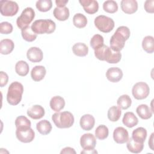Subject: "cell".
Segmentation results:
<instances>
[{
    "label": "cell",
    "mask_w": 154,
    "mask_h": 154,
    "mask_svg": "<svg viewBox=\"0 0 154 154\" xmlns=\"http://www.w3.org/2000/svg\"><path fill=\"white\" fill-rule=\"evenodd\" d=\"M130 35V29L127 26L118 27L110 38V48L114 51L120 52L124 48L125 42L129 38Z\"/></svg>",
    "instance_id": "1"
},
{
    "label": "cell",
    "mask_w": 154,
    "mask_h": 154,
    "mask_svg": "<svg viewBox=\"0 0 154 154\" xmlns=\"http://www.w3.org/2000/svg\"><path fill=\"white\" fill-rule=\"evenodd\" d=\"M23 93V85L17 81L12 82L8 88L7 94V100L11 105H17L19 104L22 97Z\"/></svg>",
    "instance_id": "2"
},
{
    "label": "cell",
    "mask_w": 154,
    "mask_h": 154,
    "mask_svg": "<svg viewBox=\"0 0 154 154\" xmlns=\"http://www.w3.org/2000/svg\"><path fill=\"white\" fill-rule=\"evenodd\" d=\"M52 120L55 125L60 129L70 128L74 123V117L69 111L57 112L52 116Z\"/></svg>",
    "instance_id": "3"
},
{
    "label": "cell",
    "mask_w": 154,
    "mask_h": 154,
    "mask_svg": "<svg viewBox=\"0 0 154 154\" xmlns=\"http://www.w3.org/2000/svg\"><path fill=\"white\" fill-rule=\"evenodd\" d=\"M31 28L36 34H51L55 30L56 25L51 19H38L32 23Z\"/></svg>",
    "instance_id": "4"
},
{
    "label": "cell",
    "mask_w": 154,
    "mask_h": 154,
    "mask_svg": "<svg viewBox=\"0 0 154 154\" xmlns=\"http://www.w3.org/2000/svg\"><path fill=\"white\" fill-rule=\"evenodd\" d=\"M95 26L101 32L108 33L111 31L115 25L114 21L111 17L104 15L97 16L94 21Z\"/></svg>",
    "instance_id": "5"
},
{
    "label": "cell",
    "mask_w": 154,
    "mask_h": 154,
    "mask_svg": "<svg viewBox=\"0 0 154 154\" xmlns=\"http://www.w3.org/2000/svg\"><path fill=\"white\" fill-rule=\"evenodd\" d=\"M35 17V11L31 7H27L23 10L20 16L16 20V24L21 30L27 26L32 21Z\"/></svg>",
    "instance_id": "6"
},
{
    "label": "cell",
    "mask_w": 154,
    "mask_h": 154,
    "mask_svg": "<svg viewBox=\"0 0 154 154\" xmlns=\"http://www.w3.org/2000/svg\"><path fill=\"white\" fill-rule=\"evenodd\" d=\"M1 14L4 16H13L19 11L18 4L12 1L2 0L0 1Z\"/></svg>",
    "instance_id": "7"
},
{
    "label": "cell",
    "mask_w": 154,
    "mask_h": 154,
    "mask_svg": "<svg viewBox=\"0 0 154 154\" xmlns=\"http://www.w3.org/2000/svg\"><path fill=\"white\" fill-rule=\"evenodd\" d=\"M150 88L144 82H138L132 87V93L134 97L137 100L146 99L149 94Z\"/></svg>",
    "instance_id": "8"
},
{
    "label": "cell",
    "mask_w": 154,
    "mask_h": 154,
    "mask_svg": "<svg viewBox=\"0 0 154 154\" xmlns=\"http://www.w3.org/2000/svg\"><path fill=\"white\" fill-rule=\"evenodd\" d=\"M16 135L17 138L21 142L28 143L31 142L35 137V132L34 130L29 128L16 129Z\"/></svg>",
    "instance_id": "9"
},
{
    "label": "cell",
    "mask_w": 154,
    "mask_h": 154,
    "mask_svg": "<svg viewBox=\"0 0 154 154\" xmlns=\"http://www.w3.org/2000/svg\"><path fill=\"white\" fill-rule=\"evenodd\" d=\"M80 144L85 150H94L96 144V139L92 134H84L80 138Z\"/></svg>",
    "instance_id": "10"
},
{
    "label": "cell",
    "mask_w": 154,
    "mask_h": 154,
    "mask_svg": "<svg viewBox=\"0 0 154 154\" xmlns=\"http://www.w3.org/2000/svg\"><path fill=\"white\" fill-rule=\"evenodd\" d=\"M114 140L118 144H123L129 140L128 131L123 127H117L113 132Z\"/></svg>",
    "instance_id": "11"
},
{
    "label": "cell",
    "mask_w": 154,
    "mask_h": 154,
    "mask_svg": "<svg viewBox=\"0 0 154 154\" xmlns=\"http://www.w3.org/2000/svg\"><path fill=\"white\" fill-rule=\"evenodd\" d=\"M27 58L32 63L40 62L43 58L42 51L37 47L30 48L26 52Z\"/></svg>",
    "instance_id": "12"
},
{
    "label": "cell",
    "mask_w": 154,
    "mask_h": 154,
    "mask_svg": "<svg viewBox=\"0 0 154 154\" xmlns=\"http://www.w3.org/2000/svg\"><path fill=\"white\" fill-rule=\"evenodd\" d=\"M107 79L112 82H117L120 81L123 77V72L119 67H111L106 72Z\"/></svg>",
    "instance_id": "13"
},
{
    "label": "cell",
    "mask_w": 154,
    "mask_h": 154,
    "mask_svg": "<svg viewBox=\"0 0 154 154\" xmlns=\"http://www.w3.org/2000/svg\"><path fill=\"white\" fill-rule=\"evenodd\" d=\"M81 5L83 7L84 11L90 14L96 13L99 9V4L94 0H79Z\"/></svg>",
    "instance_id": "14"
},
{
    "label": "cell",
    "mask_w": 154,
    "mask_h": 154,
    "mask_svg": "<svg viewBox=\"0 0 154 154\" xmlns=\"http://www.w3.org/2000/svg\"><path fill=\"white\" fill-rule=\"evenodd\" d=\"M121 9L126 14H133L138 10V3L135 0H122Z\"/></svg>",
    "instance_id": "15"
},
{
    "label": "cell",
    "mask_w": 154,
    "mask_h": 154,
    "mask_svg": "<svg viewBox=\"0 0 154 154\" xmlns=\"http://www.w3.org/2000/svg\"><path fill=\"white\" fill-rule=\"evenodd\" d=\"M94 124L95 119L91 114H84L80 119V126L84 131H90L93 128Z\"/></svg>",
    "instance_id": "16"
},
{
    "label": "cell",
    "mask_w": 154,
    "mask_h": 154,
    "mask_svg": "<svg viewBox=\"0 0 154 154\" xmlns=\"http://www.w3.org/2000/svg\"><path fill=\"white\" fill-rule=\"evenodd\" d=\"M45 109L39 105H35L27 110L28 116L32 119L37 120L42 118L45 115Z\"/></svg>",
    "instance_id": "17"
},
{
    "label": "cell",
    "mask_w": 154,
    "mask_h": 154,
    "mask_svg": "<svg viewBox=\"0 0 154 154\" xmlns=\"http://www.w3.org/2000/svg\"><path fill=\"white\" fill-rule=\"evenodd\" d=\"M46 73V69L43 66L34 67L31 72V77L34 81L38 82L42 80Z\"/></svg>",
    "instance_id": "18"
},
{
    "label": "cell",
    "mask_w": 154,
    "mask_h": 154,
    "mask_svg": "<svg viewBox=\"0 0 154 154\" xmlns=\"http://www.w3.org/2000/svg\"><path fill=\"white\" fill-rule=\"evenodd\" d=\"M49 105L53 111L55 112H60L65 106V100L62 97L60 96H55L51 98Z\"/></svg>",
    "instance_id": "19"
},
{
    "label": "cell",
    "mask_w": 154,
    "mask_h": 154,
    "mask_svg": "<svg viewBox=\"0 0 154 154\" xmlns=\"http://www.w3.org/2000/svg\"><path fill=\"white\" fill-rule=\"evenodd\" d=\"M14 42L8 38L3 39L0 42V52L2 55L10 54L14 49Z\"/></svg>",
    "instance_id": "20"
},
{
    "label": "cell",
    "mask_w": 154,
    "mask_h": 154,
    "mask_svg": "<svg viewBox=\"0 0 154 154\" xmlns=\"http://www.w3.org/2000/svg\"><path fill=\"white\" fill-rule=\"evenodd\" d=\"M123 123L128 128H131L138 123V119L132 112H126L122 119Z\"/></svg>",
    "instance_id": "21"
},
{
    "label": "cell",
    "mask_w": 154,
    "mask_h": 154,
    "mask_svg": "<svg viewBox=\"0 0 154 154\" xmlns=\"http://www.w3.org/2000/svg\"><path fill=\"white\" fill-rule=\"evenodd\" d=\"M136 112L139 117L143 120H147L152 116L153 112L146 104H141L137 106Z\"/></svg>",
    "instance_id": "22"
},
{
    "label": "cell",
    "mask_w": 154,
    "mask_h": 154,
    "mask_svg": "<svg viewBox=\"0 0 154 154\" xmlns=\"http://www.w3.org/2000/svg\"><path fill=\"white\" fill-rule=\"evenodd\" d=\"M147 137V131L143 127H139L134 129L132 134V138L138 143H144Z\"/></svg>",
    "instance_id": "23"
},
{
    "label": "cell",
    "mask_w": 154,
    "mask_h": 154,
    "mask_svg": "<svg viewBox=\"0 0 154 154\" xmlns=\"http://www.w3.org/2000/svg\"><path fill=\"white\" fill-rule=\"evenodd\" d=\"M54 17L60 21H65L69 17V10L67 7H56L53 11Z\"/></svg>",
    "instance_id": "24"
},
{
    "label": "cell",
    "mask_w": 154,
    "mask_h": 154,
    "mask_svg": "<svg viewBox=\"0 0 154 154\" xmlns=\"http://www.w3.org/2000/svg\"><path fill=\"white\" fill-rule=\"evenodd\" d=\"M126 147L128 150L134 153H140L144 148V143H138L134 141L132 137L129 138L127 141Z\"/></svg>",
    "instance_id": "25"
},
{
    "label": "cell",
    "mask_w": 154,
    "mask_h": 154,
    "mask_svg": "<svg viewBox=\"0 0 154 154\" xmlns=\"http://www.w3.org/2000/svg\"><path fill=\"white\" fill-rule=\"evenodd\" d=\"M36 128L40 134L46 135L51 132L52 128L51 123L48 120H43L37 123Z\"/></svg>",
    "instance_id": "26"
},
{
    "label": "cell",
    "mask_w": 154,
    "mask_h": 154,
    "mask_svg": "<svg viewBox=\"0 0 154 154\" xmlns=\"http://www.w3.org/2000/svg\"><path fill=\"white\" fill-rule=\"evenodd\" d=\"M73 54L78 57H85L88 54V48L83 43H76L72 47Z\"/></svg>",
    "instance_id": "27"
},
{
    "label": "cell",
    "mask_w": 154,
    "mask_h": 154,
    "mask_svg": "<svg viewBox=\"0 0 154 154\" xmlns=\"http://www.w3.org/2000/svg\"><path fill=\"white\" fill-rule=\"evenodd\" d=\"M29 67L28 63L23 60L19 61L15 65V71L17 75L21 76H25L28 75Z\"/></svg>",
    "instance_id": "28"
},
{
    "label": "cell",
    "mask_w": 154,
    "mask_h": 154,
    "mask_svg": "<svg viewBox=\"0 0 154 154\" xmlns=\"http://www.w3.org/2000/svg\"><path fill=\"white\" fill-rule=\"evenodd\" d=\"M142 47L147 53L152 54L154 52V39L151 35L146 36L142 42Z\"/></svg>",
    "instance_id": "29"
},
{
    "label": "cell",
    "mask_w": 154,
    "mask_h": 154,
    "mask_svg": "<svg viewBox=\"0 0 154 154\" xmlns=\"http://www.w3.org/2000/svg\"><path fill=\"white\" fill-rule=\"evenodd\" d=\"M122 114L121 109L119 106H112L108 111V118L111 122H117L120 119Z\"/></svg>",
    "instance_id": "30"
},
{
    "label": "cell",
    "mask_w": 154,
    "mask_h": 154,
    "mask_svg": "<svg viewBox=\"0 0 154 154\" xmlns=\"http://www.w3.org/2000/svg\"><path fill=\"white\" fill-rule=\"evenodd\" d=\"M73 23L78 28H84L87 24V17L81 13H76L73 17Z\"/></svg>",
    "instance_id": "31"
},
{
    "label": "cell",
    "mask_w": 154,
    "mask_h": 154,
    "mask_svg": "<svg viewBox=\"0 0 154 154\" xmlns=\"http://www.w3.org/2000/svg\"><path fill=\"white\" fill-rule=\"evenodd\" d=\"M117 103L120 109H127L131 106L132 100L128 94H123L118 98Z\"/></svg>",
    "instance_id": "32"
},
{
    "label": "cell",
    "mask_w": 154,
    "mask_h": 154,
    "mask_svg": "<svg viewBox=\"0 0 154 154\" xmlns=\"http://www.w3.org/2000/svg\"><path fill=\"white\" fill-rule=\"evenodd\" d=\"M16 129H25L31 128V123L30 120L24 116H18L15 120Z\"/></svg>",
    "instance_id": "33"
},
{
    "label": "cell",
    "mask_w": 154,
    "mask_h": 154,
    "mask_svg": "<svg viewBox=\"0 0 154 154\" xmlns=\"http://www.w3.org/2000/svg\"><path fill=\"white\" fill-rule=\"evenodd\" d=\"M21 34L23 38L26 42H33L37 38V34H36L32 30L31 28L29 26L21 30Z\"/></svg>",
    "instance_id": "34"
},
{
    "label": "cell",
    "mask_w": 154,
    "mask_h": 154,
    "mask_svg": "<svg viewBox=\"0 0 154 154\" xmlns=\"http://www.w3.org/2000/svg\"><path fill=\"white\" fill-rule=\"evenodd\" d=\"M36 8L42 12H46L51 10L52 2L51 0H39L36 2Z\"/></svg>",
    "instance_id": "35"
},
{
    "label": "cell",
    "mask_w": 154,
    "mask_h": 154,
    "mask_svg": "<svg viewBox=\"0 0 154 154\" xmlns=\"http://www.w3.org/2000/svg\"><path fill=\"white\" fill-rule=\"evenodd\" d=\"M109 134L108 128L103 125H99L95 130V135L96 138L100 140L106 139Z\"/></svg>",
    "instance_id": "36"
},
{
    "label": "cell",
    "mask_w": 154,
    "mask_h": 154,
    "mask_svg": "<svg viewBox=\"0 0 154 154\" xmlns=\"http://www.w3.org/2000/svg\"><path fill=\"white\" fill-rule=\"evenodd\" d=\"M103 9L109 13H114L118 10L117 3L112 0L106 1L103 4Z\"/></svg>",
    "instance_id": "37"
},
{
    "label": "cell",
    "mask_w": 154,
    "mask_h": 154,
    "mask_svg": "<svg viewBox=\"0 0 154 154\" xmlns=\"http://www.w3.org/2000/svg\"><path fill=\"white\" fill-rule=\"evenodd\" d=\"M103 37L100 34L94 35L90 40V46L94 49L96 50L97 48L103 45Z\"/></svg>",
    "instance_id": "38"
},
{
    "label": "cell",
    "mask_w": 154,
    "mask_h": 154,
    "mask_svg": "<svg viewBox=\"0 0 154 154\" xmlns=\"http://www.w3.org/2000/svg\"><path fill=\"white\" fill-rule=\"evenodd\" d=\"M12 25L8 22H2L0 23V32L3 34H8L13 31Z\"/></svg>",
    "instance_id": "39"
},
{
    "label": "cell",
    "mask_w": 154,
    "mask_h": 154,
    "mask_svg": "<svg viewBox=\"0 0 154 154\" xmlns=\"http://www.w3.org/2000/svg\"><path fill=\"white\" fill-rule=\"evenodd\" d=\"M144 10L146 12L149 13H153L154 12V1L153 0H147L144 2Z\"/></svg>",
    "instance_id": "40"
},
{
    "label": "cell",
    "mask_w": 154,
    "mask_h": 154,
    "mask_svg": "<svg viewBox=\"0 0 154 154\" xmlns=\"http://www.w3.org/2000/svg\"><path fill=\"white\" fill-rule=\"evenodd\" d=\"M8 81V75L4 72L3 71H1L0 72V87H3L6 85Z\"/></svg>",
    "instance_id": "41"
},
{
    "label": "cell",
    "mask_w": 154,
    "mask_h": 154,
    "mask_svg": "<svg viewBox=\"0 0 154 154\" xmlns=\"http://www.w3.org/2000/svg\"><path fill=\"white\" fill-rule=\"evenodd\" d=\"M60 153L61 154H63V153H74V154H76V151L74 150V149L70 147H66L64 149H63L61 150V151L60 152Z\"/></svg>",
    "instance_id": "42"
},
{
    "label": "cell",
    "mask_w": 154,
    "mask_h": 154,
    "mask_svg": "<svg viewBox=\"0 0 154 154\" xmlns=\"http://www.w3.org/2000/svg\"><path fill=\"white\" fill-rule=\"evenodd\" d=\"M68 2V0H56L55 4L57 6V7L59 8H63L66 5V4Z\"/></svg>",
    "instance_id": "43"
},
{
    "label": "cell",
    "mask_w": 154,
    "mask_h": 154,
    "mask_svg": "<svg viewBox=\"0 0 154 154\" xmlns=\"http://www.w3.org/2000/svg\"><path fill=\"white\" fill-rule=\"evenodd\" d=\"M153 135H154V133H152V134L149 138V146L150 147V149L152 150H154V148H153Z\"/></svg>",
    "instance_id": "44"
},
{
    "label": "cell",
    "mask_w": 154,
    "mask_h": 154,
    "mask_svg": "<svg viewBox=\"0 0 154 154\" xmlns=\"http://www.w3.org/2000/svg\"><path fill=\"white\" fill-rule=\"evenodd\" d=\"M81 153H90V154H92V153H97V152L96 150H84L83 151H82L81 152Z\"/></svg>",
    "instance_id": "45"
}]
</instances>
